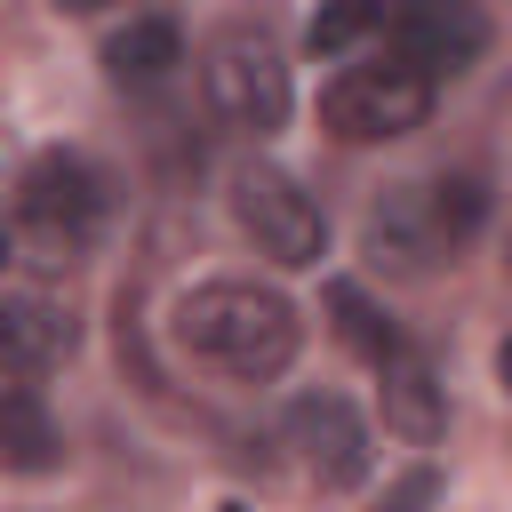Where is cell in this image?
<instances>
[{"label": "cell", "mask_w": 512, "mask_h": 512, "mask_svg": "<svg viewBox=\"0 0 512 512\" xmlns=\"http://www.w3.org/2000/svg\"><path fill=\"white\" fill-rule=\"evenodd\" d=\"M296 336H304L296 304L264 280H200L176 304V344L232 384H272L296 360Z\"/></svg>", "instance_id": "1"}, {"label": "cell", "mask_w": 512, "mask_h": 512, "mask_svg": "<svg viewBox=\"0 0 512 512\" xmlns=\"http://www.w3.org/2000/svg\"><path fill=\"white\" fill-rule=\"evenodd\" d=\"M112 216V184L96 160L80 152H40L16 184V232L24 248H48V256H80Z\"/></svg>", "instance_id": "2"}, {"label": "cell", "mask_w": 512, "mask_h": 512, "mask_svg": "<svg viewBox=\"0 0 512 512\" xmlns=\"http://www.w3.org/2000/svg\"><path fill=\"white\" fill-rule=\"evenodd\" d=\"M200 88H208L216 120H232L248 136H272L288 120V56L264 24H224L200 48Z\"/></svg>", "instance_id": "3"}, {"label": "cell", "mask_w": 512, "mask_h": 512, "mask_svg": "<svg viewBox=\"0 0 512 512\" xmlns=\"http://www.w3.org/2000/svg\"><path fill=\"white\" fill-rule=\"evenodd\" d=\"M232 224L256 240V256H272L288 272H304V264L328 256V208L288 168H272V160L232 168Z\"/></svg>", "instance_id": "4"}, {"label": "cell", "mask_w": 512, "mask_h": 512, "mask_svg": "<svg viewBox=\"0 0 512 512\" xmlns=\"http://www.w3.org/2000/svg\"><path fill=\"white\" fill-rule=\"evenodd\" d=\"M424 112H432V80L416 64H344L320 88V128L336 144H392L424 128Z\"/></svg>", "instance_id": "5"}, {"label": "cell", "mask_w": 512, "mask_h": 512, "mask_svg": "<svg viewBox=\"0 0 512 512\" xmlns=\"http://www.w3.org/2000/svg\"><path fill=\"white\" fill-rule=\"evenodd\" d=\"M280 440L296 448V472H304L312 488H328V496L360 488L368 464H376L368 424H360V408H352L344 392H296L288 416H280Z\"/></svg>", "instance_id": "6"}, {"label": "cell", "mask_w": 512, "mask_h": 512, "mask_svg": "<svg viewBox=\"0 0 512 512\" xmlns=\"http://www.w3.org/2000/svg\"><path fill=\"white\" fill-rule=\"evenodd\" d=\"M72 336H80L72 296H64V288H48L32 264H16V272H8V288H0V344H8V376H16V384L48 376V368L72 352Z\"/></svg>", "instance_id": "7"}, {"label": "cell", "mask_w": 512, "mask_h": 512, "mask_svg": "<svg viewBox=\"0 0 512 512\" xmlns=\"http://www.w3.org/2000/svg\"><path fill=\"white\" fill-rule=\"evenodd\" d=\"M384 40H392V64H416L432 80V72H456L488 48V16L464 0H416V8L384 16Z\"/></svg>", "instance_id": "8"}, {"label": "cell", "mask_w": 512, "mask_h": 512, "mask_svg": "<svg viewBox=\"0 0 512 512\" xmlns=\"http://www.w3.org/2000/svg\"><path fill=\"white\" fill-rule=\"evenodd\" d=\"M448 248H456V240H448V224H440V208H432V184H392L384 208L368 216V256L392 264V272H432Z\"/></svg>", "instance_id": "9"}, {"label": "cell", "mask_w": 512, "mask_h": 512, "mask_svg": "<svg viewBox=\"0 0 512 512\" xmlns=\"http://www.w3.org/2000/svg\"><path fill=\"white\" fill-rule=\"evenodd\" d=\"M384 432H400L408 448H432L448 432V400H440V376L424 352L384 360Z\"/></svg>", "instance_id": "10"}, {"label": "cell", "mask_w": 512, "mask_h": 512, "mask_svg": "<svg viewBox=\"0 0 512 512\" xmlns=\"http://www.w3.org/2000/svg\"><path fill=\"white\" fill-rule=\"evenodd\" d=\"M184 64V24L176 16H128L112 40H104V72L128 80V88H152Z\"/></svg>", "instance_id": "11"}, {"label": "cell", "mask_w": 512, "mask_h": 512, "mask_svg": "<svg viewBox=\"0 0 512 512\" xmlns=\"http://www.w3.org/2000/svg\"><path fill=\"white\" fill-rule=\"evenodd\" d=\"M56 456H64V432L48 424L40 392H32V384H8V392H0V464L32 480V472H48Z\"/></svg>", "instance_id": "12"}, {"label": "cell", "mask_w": 512, "mask_h": 512, "mask_svg": "<svg viewBox=\"0 0 512 512\" xmlns=\"http://www.w3.org/2000/svg\"><path fill=\"white\" fill-rule=\"evenodd\" d=\"M320 304H328V320H336V344H344V352H360V360H376V368L408 352V344H400V328H392V320H384L352 280H328V296H320Z\"/></svg>", "instance_id": "13"}, {"label": "cell", "mask_w": 512, "mask_h": 512, "mask_svg": "<svg viewBox=\"0 0 512 512\" xmlns=\"http://www.w3.org/2000/svg\"><path fill=\"white\" fill-rule=\"evenodd\" d=\"M376 24H384L376 8H320V16L304 24V48H312V56H336V48H352V40H368Z\"/></svg>", "instance_id": "14"}, {"label": "cell", "mask_w": 512, "mask_h": 512, "mask_svg": "<svg viewBox=\"0 0 512 512\" xmlns=\"http://www.w3.org/2000/svg\"><path fill=\"white\" fill-rule=\"evenodd\" d=\"M432 496H440V472H432V464H408V472L384 488L376 512H432Z\"/></svg>", "instance_id": "15"}, {"label": "cell", "mask_w": 512, "mask_h": 512, "mask_svg": "<svg viewBox=\"0 0 512 512\" xmlns=\"http://www.w3.org/2000/svg\"><path fill=\"white\" fill-rule=\"evenodd\" d=\"M496 376H504V392H512V336L496 344Z\"/></svg>", "instance_id": "16"}, {"label": "cell", "mask_w": 512, "mask_h": 512, "mask_svg": "<svg viewBox=\"0 0 512 512\" xmlns=\"http://www.w3.org/2000/svg\"><path fill=\"white\" fill-rule=\"evenodd\" d=\"M216 512H248V504H216Z\"/></svg>", "instance_id": "17"}, {"label": "cell", "mask_w": 512, "mask_h": 512, "mask_svg": "<svg viewBox=\"0 0 512 512\" xmlns=\"http://www.w3.org/2000/svg\"><path fill=\"white\" fill-rule=\"evenodd\" d=\"M504 264H512V248H504Z\"/></svg>", "instance_id": "18"}]
</instances>
